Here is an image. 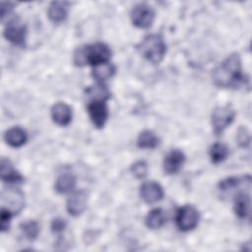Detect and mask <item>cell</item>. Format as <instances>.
<instances>
[{"label": "cell", "mask_w": 252, "mask_h": 252, "mask_svg": "<svg viewBox=\"0 0 252 252\" xmlns=\"http://www.w3.org/2000/svg\"><path fill=\"white\" fill-rule=\"evenodd\" d=\"M1 201L3 204L2 207L8 209L14 215L18 214L24 208L25 204L23 192L16 188L4 189L1 193Z\"/></svg>", "instance_id": "52a82bcc"}, {"label": "cell", "mask_w": 252, "mask_h": 252, "mask_svg": "<svg viewBox=\"0 0 252 252\" xmlns=\"http://www.w3.org/2000/svg\"><path fill=\"white\" fill-rule=\"evenodd\" d=\"M76 186V178L71 173H63L55 181V190L60 194L69 193Z\"/></svg>", "instance_id": "d6986e66"}, {"label": "cell", "mask_w": 252, "mask_h": 252, "mask_svg": "<svg viewBox=\"0 0 252 252\" xmlns=\"http://www.w3.org/2000/svg\"><path fill=\"white\" fill-rule=\"evenodd\" d=\"M228 157V148L221 143H215L210 149V158L212 162L220 163Z\"/></svg>", "instance_id": "603a6c76"}, {"label": "cell", "mask_w": 252, "mask_h": 252, "mask_svg": "<svg viewBox=\"0 0 252 252\" xmlns=\"http://www.w3.org/2000/svg\"><path fill=\"white\" fill-rule=\"evenodd\" d=\"M213 81L220 88H237L247 79L241 72V60L237 53L228 55L213 71Z\"/></svg>", "instance_id": "6da1fadb"}, {"label": "cell", "mask_w": 252, "mask_h": 252, "mask_svg": "<svg viewBox=\"0 0 252 252\" xmlns=\"http://www.w3.org/2000/svg\"><path fill=\"white\" fill-rule=\"evenodd\" d=\"M88 204V194L84 191L73 193L67 200L66 208L68 213L73 217H78L84 213Z\"/></svg>", "instance_id": "8fae6325"}, {"label": "cell", "mask_w": 252, "mask_h": 252, "mask_svg": "<svg viewBox=\"0 0 252 252\" xmlns=\"http://www.w3.org/2000/svg\"><path fill=\"white\" fill-rule=\"evenodd\" d=\"M166 218L164 212L159 209H154L146 217V225L151 229H158L160 228L165 223Z\"/></svg>", "instance_id": "ffe728a7"}, {"label": "cell", "mask_w": 252, "mask_h": 252, "mask_svg": "<svg viewBox=\"0 0 252 252\" xmlns=\"http://www.w3.org/2000/svg\"><path fill=\"white\" fill-rule=\"evenodd\" d=\"M4 139L9 146L13 148H20L27 142L28 135L23 128L13 127L5 132Z\"/></svg>", "instance_id": "2e32d148"}, {"label": "cell", "mask_w": 252, "mask_h": 252, "mask_svg": "<svg viewBox=\"0 0 252 252\" xmlns=\"http://www.w3.org/2000/svg\"><path fill=\"white\" fill-rule=\"evenodd\" d=\"M88 112L94 127L102 128L104 126L108 118V108L105 100H91L88 104Z\"/></svg>", "instance_id": "9c48e42d"}, {"label": "cell", "mask_w": 252, "mask_h": 252, "mask_svg": "<svg viewBox=\"0 0 252 252\" xmlns=\"http://www.w3.org/2000/svg\"><path fill=\"white\" fill-rule=\"evenodd\" d=\"M138 49L147 60L158 64L165 55L166 45L161 35L149 34L140 42Z\"/></svg>", "instance_id": "3957f363"}, {"label": "cell", "mask_w": 252, "mask_h": 252, "mask_svg": "<svg viewBox=\"0 0 252 252\" xmlns=\"http://www.w3.org/2000/svg\"><path fill=\"white\" fill-rule=\"evenodd\" d=\"M131 172L136 178L142 179L148 173V164L144 160H138L134 162L131 166Z\"/></svg>", "instance_id": "484cf974"}, {"label": "cell", "mask_w": 252, "mask_h": 252, "mask_svg": "<svg viewBox=\"0 0 252 252\" xmlns=\"http://www.w3.org/2000/svg\"><path fill=\"white\" fill-rule=\"evenodd\" d=\"M251 180V177L249 175L244 177H237V176H230L226 177L219 182V189L222 192H227L230 190H233L234 188L238 187L241 183Z\"/></svg>", "instance_id": "7402d4cb"}, {"label": "cell", "mask_w": 252, "mask_h": 252, "mask_svg": "<svg viewBox=\"0 0 252 252\" xmlns=\"http://www.w3.org/2000/svg\"><path fill=\"white\" fill-rule=\"evenodd\" d=\"M111 57V50L105 43L96 42L90 45L80 46L74 53V63L77 66H96L107 63Z\"/></svg>", "instance_id": "7a4b0ae2"}, {"label": "cell", "mask_w": 252, "mask_h": 252, "mask_svg": "<svg viewBox=\"0 0 252 252\" xmlns=\"http://www.w3.org/2000/svg\"><path fill=\"white\" fill-rule=\"evenodd\" d=\"M3 34L5 38L13 44L23 46L25 45L27 36L26 26L22 24L18 19H13L6 26Z\"/></svg>", "instance_id": "ba28073f"}, {"label": "cell", "mask_w": 252, "mask_h": 252, "mask_svg": "<svg viewBox=\"0 0 252 252\" xmlns=\"http://www.w3.org/2000/svg\"><path fill=\"white\" fill-rule=\"evenodd\" d=\"M235 117V110L231 104H224L214 109L212 114V125L214 132L219 135L227 128Z\"/></svg>", "instance_id": "277c9868"}, {"label": "cell", "mask_w": 252, "mask_h": 252, "mask_svg": "<svg viewBox=\"0 0 252 252\" xmlns=\"http://www.w3.org/2000/svg\"><path fill=\"white\" fill-rule=\"evenodd\" d=\"M158 143V136L151 130L142 131L137 140V145L140 149H155Z\"/></svg>", "instance_id": "44dd1931"}, {"label": "cell", "mask_w": 252, "mask_h": 252, "mask_svg": "<svg viewBox=\"0 0 252 252\" xmlns=\"http://www.w3.org/2000/svg\"><path fill=\"white\" fill-rule=\"evenodd\" d=\"M131 20L139 29H149L155 20V11L147 3L137 4L131 11Z\"/></svg>", "instance_id": "8992f818"}, {"label": "cell", "mask_w": 252, "mask_h": 252, "mask_svg": "<svg viewBox=\"0 0 252 252\" xmlns=\"http://www.w3.org/2000/svg\"><path fill=\"white\" fill-rule=\"evenodd\" d=\"M70 4L66 1H53L49 4L47 15L51 22L55 24L65 21L68 15Z\"/></svg>", "instance_id": "9a60e30c"}, {"label": "cell", "mask_w": 252, "mask_h": 252, "mask_svg": "<svg viewBox=\"0 0 252 252\" xmlns=\"http://www.w3.org/2000/svg\"><path fill=\"white\" fill-rule=\"evenodd\" d=\"M162 187L155 181L144 182L140 188V195L142 199L148 204H154L163 198Z\"/></svg>", "instance_id": "30bf717a"}, {"label": "cell", "mask_w": 252, "mask_h": 252, "mask_svg": "<svg viewBox=\"0 0 252 252\" xmlns=\"http://www.w3.org/2000/svg\"><path fill=\"white\" fill-rule=\"evenodd\" d=\"M185 161L184 154L179 150H171L163 159V168L167 174H176Z\"/></svg>", "instance_id": "7c38bea8"}, {"label": "cell", "mask_w": 252, "mask_h": 252, "mask_svg": "<svg viewBox=\"0 0 252 252\" xmlns=\"http://www.w3.org/2000/svg\"><path fill=\"white\" fill-rule=\"evenodd\" d=\"M234 212L239 219H247L250 216V195L239 192L234 199Z\"/></svg>", "instance_id": "e0dca14e"}, {"label": "cell", "mask_w": 252, "mask_h": 252, "mask_svg": "<svg viewBox=\"0 0 252 252\" xmlns=\"http://www.w3.org/2000/svg\"><path fill=\"white\" fill-rule=\"evenodd\" d=\"M14 214L12 212H10L8 209L6 208H1L0 210V229L2 232H5L9 229L10 227V222H11V219L13 218Z\"/></svg>", "instance_id": "4316f807"}, {"label": "cell", "mask_w": 252, "mask_h": 252, "mask_svg": "<svg viewBox=\"0 0 252 252\" xmlns=\"http://www.w3.org/2000/svg\"><path fill=\"white\" fill-rule=\"evenodd\" d=\"M52 120L59 126H66L71 122L72 110L64 102H57L51 108Z\"/></svg>", "instance_id": "5bb4252c"}, {"label": "cell", "mask_w": 252, "mask_h": 252, "mask_svg": "<svg viewBox=\"0 0 252 252\" xmlns=\"http://www.w3.org/2000/svg\"><path fill=\"white\" fill-rule=\"evenodd\" d=\"M236 139H237V142H238L239 146L247 147L250 143V135H249L248 130L245 127H240L238 129Z\"/></svg>", "instance_id": "83f0119b"}, {"label": "cell", "mask_w": 252, "mask_h": 252, "mask_svg": "<svg viewBox=\"0 0 252 252\" xmlns=\"http://www.w3.org/2000/svg\"><path fill=\"white\" fill-rule=\"evenodd\" d=\"M14 9V4L10 2H2L1 3V19L4 21V19L10 15V13Z\"/></svg>", "instance_id": "f546056e"}, {"label": "cell", "mask_w": 252, "mask_h": 252, "mask_svg": "<svg viewBox=\"0 0 252 252\" xmlns=\"http://www.w3.org/2000/svg\"><path fill=\"white\" fill-rule=\"evenodd\" d=\"M20 228L25 237L29 240L35 239L39 233V225L35 220H28L22 222L20 224Z\"/></svg>", "instance_id": "cb8c5ba5"}, {"label": "cell", "mask_w": 252, "mask_h": 252, "mask_svg": "<svg viewBox=\"0 0 252 252\" xmlns=\"http://www.w3.org/2000/svg\"><path fill=\"white\" fill-rule=\"evenodd\" d=\"M115 73V67L111 63H102L96 66H94L92 75L93 77L100 84L110 79Z\"/></svg>", "instance_id": "ac0fdd59"}, {"label": "cell", "mask_w": 252, "mask_h": 252, "mask_svg": "<svg viewBox=\"0 0 252 252\" xmlns=\"http://www.w3.org/2000/svg\"><path fill=\"white\" fill-rule=\"evenodd\" d=\"M87 94L92 98V100H94V99L106 100L110 96V94L106 89V87L100 83L97 86L89 88L87 90Z\"/></svg>", "instance_id": "d4e9b609"}, {"label": "cell", "mask_w": 252, "mask_h": 252, "mask_svg": "<svg viewBox=\"0 0 252 252\" xmlns=\"http://www.w3.org/2000/svg\"><path fill=\"white\" fill-rule=\"evenodd\" d=\"M0 176L1 180L8 184H19L24 181L23 176L14 168L11 161L4 158L0 162Z\"/></svg>", "instance_id": "4fadbf2b"}, {"label": "cell", "mask_w": 252, "mask_h": 252, "mask_svg": "<svg viewBox=\"0 0 252 252\" xmlns=\"http://www.w3.org/2000/svg\"><path fill=\"white\" fill-rule=\"evenodd\" d=\"M175 221L180 230H192L199 222V212L193 206L185 205L177 210Z\"/></svg>", "instance_id": "5b68a950"}, {"label": "cell", "mask_w": 252, "mask_h": 252, "mask_svg": "<svg viewBox=\"0 0 252 252\" xmlns=\"http://www.w3.org/2000/svg\"><path fill=\"white\" fill-rule=\"evenodd\" d=\"M66 221L61 218H56L51 221V229L55 233H61L66 228Z\"/></svg>", "instance_id": "f1b7e54d"}]
</instances>
